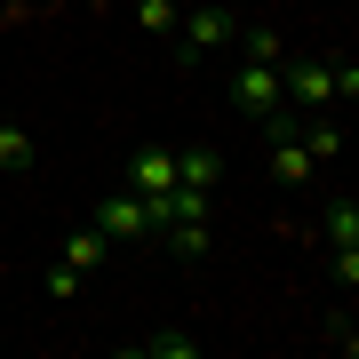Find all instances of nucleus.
Returning <instances> with one entry per match:
<instances>
[{
	"mask_svg": "<svg viewBox=\"0 0 359 359\" xmlns=\"http://www.w3.org/2000/svg\"><path fill=\"white\" fill-rule=\"evenodd\" d=\"M168 184H176V160H168V152H136V184H128V192H144V200H160Z\"/></svg>",
	"mask_w": 359,
	"mask_h": 359,
	"instance_id": "423d86ee",
	"label": "nucleus"
},
{
	"mask_svg": "<svg viewBox=\"0 0 359 359\" xmlns=\"http://www.w3.org/2000/svg\"><path fill=\"white\" fill-rule=\"evenodd\" d=\"M240 48H248V65H280V32L271 25H240Z\"/></svg>",
	"mask_w": 359,
	"mask_h": 359,
	"instance_id": "9d476101",
	"label": "nucleus"
},
{
	"mask_svg": "<svg viewBox=\"0 0 359 359\" xmlns=\"http://www.w3.org/2000/svg\"><path fill=\"white\" fill-rule=\"evenodd\" d=\"M295 144H304L311 160H344V128H335V120H295Z\"/></svg>",
	"mask_w": 359,
	"mask_h": 359,
	"instance_id": "20e7f679",
	"label": "nucleus"
},
{
	"mask_svg": "<svg viewBox=\"0 0 359 359\" xmlns=\"http://www.w3.org/2000/svg\"><path fill=\"white\" fill-rule=\"evenodd\" d=\"M231 104H240L248 120H271L287 104V88H280V65H240L231 72Z\"/></svg>",
	"mask_w": 359,
	"mask_h": 359,
	"instance_id": "f03ea898",
	"label": "nucleus"
},
{
	"mask_svg": "<svg viewBox=\"0 0 359 359\" xmlns=\"http://www.w3.org/2000/svg\"><path fill=\"white\" fill-rule=\"evenodd\" d=\"M311 168H320V160H311L295 136H280V144H271V176H280V184H311Z\"/></svg>",
	"mask_w": 359,
	"mask_h": 359,
	"instance_id": "39448f33",
	"label": "nucleus"
},
{
	"mask_svg": "<svg viewBox=\"0 0 359 359\" xmlns=\"http://www.w3.org/2000/svg\"><path fill=\"white\" fill-rule=\"evenodd\" d=\"M168 248H176V256H208V216H184V224H168Z\"/></svg>",
	"mask_w": 359,
	"mask_h": 359,
	"instance_id": "9b49d317",
	"label": "nucleus"
},
{
	"mask_svg": "<svg viewBox=\"0 0 359 359\" xmlns=\"http://www.w3.org/2000/svg\"><path fill=\"white\" fill-rule=\"evenodd\" d=\"M144 351H160V359H192L200 351V335H184V327H168V335H152Z\"/></svg>",
	"mask_w": 359,
	"mask_h": 359,
	"instance_id": "4468645a",
	"label": "nucleus"
},
{
	"mask_svg": "<svg viewBox=\"0 0 359 359\" xmlns=\"http://www.w3.org/2000/svg\"><path fill=\"white\" fill-rule=\"evenodd\" d=\"M104 248H112V240L88 224V231H72V240H65V264H72V271H96V264H104Z\"/></svg>",
	"mask_w": 359,
	"mask_h": 359,
	"instance_id": "6e6552de",
	"label": "nucleus"
},
{
	"mask_svg": "<svg viewBox=\"0 0 359 359\" xmlns=\"http://www.w3.org/2000/svg\"><path fill=\"white\" fill-rule=\"evenodd\" d=\"M231 40H240V16H231V8H184V25H176L184 65H192V56H216V48H231Z\"/></svg>",
	"mask_w": 359,
	"mask_h": 359,
	"instance_id": "f257e3e1",
	"label": "nucleus"
},
{
	"mask_svg": "<svg viewBox=\"0 0 359 359\" xmlns=\"http://www.w3.org/2000/svg\"><path fill=\"white\" fill-rule=\"evenodd\" d=\"M320 231H327V248H359V200H327Z\"/></svg>",
	"mask_w": 359,
	"mask_h": 359,
	"instance_id": "0eeeda50",
	"label": "nucleus"
},
{
	"mask_svg": "<svg viewBox=\"0 0 359 359\" xmlns=\"http://www.w3.org/2000/svg\"><path fill=\"white\" fill-rule=\"evenodd\" d=\"M0 168H8V176H25V168H32V136L16 128V120H0Z\"/></svg>",
	"mask_w": 359,
	"mask_h": 359,
	"instance_id": "1a4fd4ad",
	"label": "nucleus"
},
{
	"mask_svg": "<svg viewBox=\"0 0 359 359\" xmlns=\"http://www.w3.org/2000/svg\"><path fill=\"white\" fill-rule=\"evenodd\" d=\"M136 25H144V32H176L184 8H176V0H136Z\"/></svg>",
	"mask_w": 359,
	"mask_h": 359,
	"instance_id": "f8f14e48",
	"label": "nucleus"
},
{
	"mask_svg": "<svg viewBox=\"0 0 359 359\" xmlns=\"http://www.w3.org/2000/svg\"><path fill=\"white\" fill-rule=\"evenodd\" d=\"M96 231H104V240H144V231H152L144 192H112V200H96Z\"/></svg>",
	"mask_w": 359,
	"mask_h": 359,
	"instance_id": "7ed1b4c3",
	"label": "nucleus"
},
{
	"mask_svg": "<svg viewBox=\"0 0 359 359\" xmlns=\"http://www.w3.org/2000/svg\"><path fill=\"white\" fill-rule=\"evenodd\" d=\"M176 184H200V192H216V152H184V160H176Z\"/></svg>",
	"mask_w": 359,
	"mask_h": 359,
	"instance_id": "ddd939ff",
	"label": "nucleus"
}]
</instances>
